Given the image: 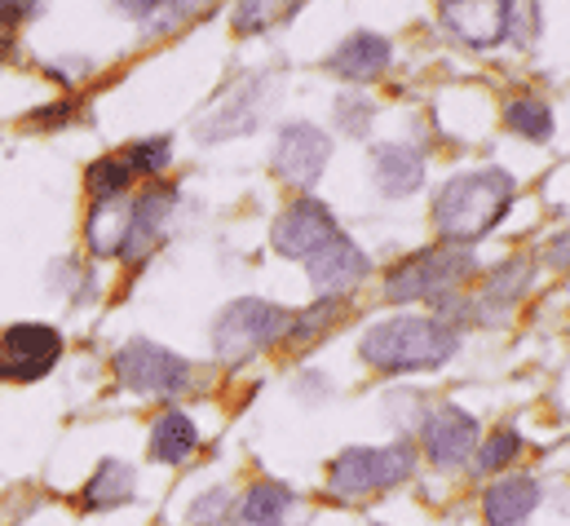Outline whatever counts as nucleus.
I'll list each match as a JSON object with an SVG mask.
<instances>
[{"label": "nucleus", "mask_w": 570, "mask_h": 526, "mask_svg": "<svg viewBox=\"0 0 570 526\" xmlns=\"http://www.w3.org/2000/svg\"><path fill=\"white\" fill-rule=\"evenodd\" d=\"M173 159V142L168 137H146V142H134L129 146V155H125V164L134 168V177H155V173H164V164Z\"/></svg>", "instance_id": "obj_25"}, {"label": "nucleus", "mask_w": 570, "mask_h": 526, "mask_svg": "<svg viewBox=\"0 0 570 526\" xmlns=\"http://www.w3.org/2000/svg\"><path fill=\"white\" fill-rule=\"evenodd\" d=\"M527 283H531V265L527 262H509V265H500L495 274H491V283H487V305L491 301H518L522 292H527Z\"/></svg>", "instance_id": "obj_27"}, {"label": "nucleus", "mask_w": 570, "mask_h": 526, "mask_svg": "<svg viewBox=\"0 0 570 526\" xmlns=\"http://www.w3.org/2000/svg\"><path fill=\"white\" fill-rule=\"evenodd\" d=\"M173 199H177V195L164 186V191H146L142 199L129 208V235H125V244H120V257L142 262L146 253L155 249V240L164 235V217H168Z\"/></svg>", "instance_id": "obj_15"}, {"label": "nucleus", "mask_w": 570, "mask_h": 526, "mask_svg": "<svg viewBox=\"0 0 570 526\" xmlns=\"http://www.w3.org/2000/svg\"><path fill=\"white\" fill-rule=\"evenodd\" d=\"M540 505V483L518 474V478H504V483H491V491L482 496V514L487 526H527L531 514Z\"/></svg>", "instance_id": "obj_14"}, {"label": "nucleus", "mask_w": 570, "mask_h": 526, "mask_svg": "<svg viewBox=\"0 0 570 526\" xmlns=\"http://www.w3.org/2000/svg\"><path fill=\"white\" fill-rule=\"evenodd\" d=\"M358 350L376 372H433L460 350V337L442 319L403 314V319H385L367 328Z\"/></svg>", "instance_id": "obj_2"}, {"label": "nucleus", "mask_w": 570, "mask_h": 526, "mask_svg": "<svg viewBox=\"0 0 570 526\" xmlns=\"http://www.w3.org/2000/svg\"><path fill=\"white\" fill-rule=\"evenodd\" d=\"M226 514H230V491H226V487H213L208 496H199V500H195L190 523H195V526H217Z\"/></svg>", "instance_id": "obj_29"}, {"label": "nucleus", "mask_w": 570, "mask_h": 526, "mask_svg": "<svg viewBox=\"0 0 570 526\" xmlns=\"http://www.w3.org/2000/svg\"><path fill=\"white\" fill-rule=\"evenodd\" d=\"M341 231H336V222H332V213L318 204V199H296V204H287L284 213H279V222H275V249L284 253V257H296V262H309L327 240H336Z\"/></svg>", "instance_id": "obj_9"}, {"label": "nucleus", "mask_w": 570, "mask_h": 526, "mask_svg": "<svg viewBox=\"0 0 570 526\" xmlns=\"http://www.w3.org/2000/svg\"><path fill=\"white\" fill-rule=\"evenodd\" d=\"M129 235V208L120 199H102L94 204V217H89V249L98 257H116L120 244Z\"/></svg>", "instance_id": "obj_21"}, {"label": "nucleus", "mask_w": 570, "mask_h": 526, "mask_svg": "<svg viewBox=\"0 0 570 526\" xmlns=\"http://www.w3.org/2000/svg\"><path fill=\"white\" fill-rule=\"evenodd\" d=\"M513 204V177L500 168L451 177L433 199V222L446 244H473L500 226Z\"/></svg>", "instance_id": "obj_1"}, {"label": "nucleus", "mask_w": 570, "mask_h": 526, "mask_svg": "<svg viewBox=\"0 0 570 526\" xmlns=\"http://www.w3.org/2000/svg\"><path fill=\"white\" fill-rule=\"evenodd\" d=\"M363 279H367V257H363L345 235L327 240V244L309 257V283H314L318 296H345V292L358 288Z\"/></svg>", "instance_id": "obj_12"}, {"label": "nucleus", "mask_w": 570, "mask_h": 526, "mask_svg": "<svg viewBox=\"0 0 570 526\" xmlns=\"http://www.w3.org/2000/svg\"><path fill=\"white\" fill-rule=\"evenodd\" d=\"M292 314L284 305H271L262 296H244V301H230L217 319V332H213V345L226 363H244L253 354H262L266 345H275L287 332Z\"/></svg>", "instance_id": "obj_4"}, {"label": "nucleus", "mask_w": 570, "mask_h": 526, "mask_svg": "<svg viewBox=\"0 0 570 526\" xmlns=\"http://www.w3.org/2000/svg\"><path fill=\"white\" fill-rule=\"evenodd\" d=\"M116 372L120 381L134 390V394H181L186 381H190V368L181 354L155 345V341H129L120 354H116Z\"/></svg>", "instance_id": "obj_7"}, {"label": "nucleus", "mask_w": 570, "mask_h": 526, "mask_svg": "<svg viewBox=\"0 0 570 526\" xmlns=\"http://www.w3.org/2000/svg\"><path fill=\"white\" fill-rule=\"evenodd\" d=\"M287 509H292V491H287L284 483L262 478V483H253V487L244 491L239 518L248 526H279L287 518Z\"/></svg>", "instance_id": "obj_20"}, {"label": "nucleus", "mask_w": 570, "mask_h": 526, "mask_svg": "<svg viewBox=\"0 0 570 526\" xmlns=\"http://www.w3.org/2000/svg\"><path fill=\"white\" fill-rule=\"evenodd\" d=\"M478 270L473 253L460 244L451 249H425L416 257H407L403 265L390 270L385 279V296L390 301H416V296H442L446 288H460L469 274Z\"/></svg>", "instance_id": "obj_5"}, {"label": "nucleus", "mask_w": 570, "mask_h": 526, "mask_svg": "<svg viewBox=\"0 0 570 526\" xmlns=\"http://www.w3.org/2000/svg\"><path fill=\"white\" fill-rule=\"evenodd\" d=\"M89 195H94V204H102V199H125V191L134 186V168L125 164V155H107V159H98V164H89Z\"/></svg>", "instance_id": "obj_22"}, {"label": "nucleus", "mask_w": 570, "mask_h": 526, "mask_svg": "<svg viewBox=\"0 0 570 526\" xmlns=\"http://www.w3.org/2000/svg\"><path fill=\"white\" fill-rule=\"evenodd\" d=\"M257 76L248 80H235L230 94L208 111V120H199V142H222V137H239V133H253L257 129Z\"/></svg>", "instance_id": "obj_13"}, {"label": "nucleus", "mask_w": 570, "mask_h": 526, "mask_svg": "<svg viewBox=\"0 0 570 526\" xmlns=\"http://www.w3.org/2000/svg\"><path fill=\"white\" fill-rule=\"evenodd\" d=\"M336 125L345 133H354V137H363V133L372 129V103H363V98H341V103H336Z\"/></svg>", "instance_id": "obj_30"}, {"label": "nucleus", "mask_w": 570, "mask_h": 526, "mask_svg": "<svg viewBox=\"0 0 570 526\" xmlns=\"http://www.w3.org/2000/svg\"><path fill=\"white\" fill-rule=\"evenodd\" d=\"M327 155H332V142L327 133L314 129V125H287L275 142V173L284 177L287 186H314L327 168Z\"/></svg>", "instance_id": "obj_10"}, {"label": "nucleus", "mask_w": 570, "mask_h": 526, "mask_svg": "<svg viewBox=\"0 0 570 526\" xmlns=\"http://www.w3.org/2000/svg\"><path fill=\"white\" fill-rule=\"evenodd\" d=\"M62 359V337L49 323H13L0 332V381L31 386Z\"/></svg>", "instance_id": "obj_6"}, {"label": "nucleus", "mask_w": 570, "mask_h": 526, "mask_svg": "<svg viewBox=\"0 0 570 526\" xmlns=\"http://www.w3.org/2000/svg\"><path fill=\"white\" fill-rule=\"evenodd\" d=\"M301 4H305V0H239V9H235V31L257 36V31H266V27L292 18Z\"/></svg>", "instance_id": "obj_23"}, {"label": "nucleus", "mask_w": 570, "mask_h": 526, "mask_svg": "<svg viewBox=\"0 0 570 526\" xmlns=\"http://www.w3.org/2000/svg\"><path fill=\"white\" fill-rule=\"evenodd\" d=\"M134 496V469L125 460H102L85 487V509H120Z\"/></svg>", "instance_id": "obj_19"}, {"label": "nucleus", "mask_w": 570, "mask_h": 526, "mask_svg": "<svg viewBox=\"0 0 570 526\" xmlns=\"http://www.w3.org/2000/svg\"><path fill=\"white\" fill-rule=\"evenodd\" d=\"M332 319H341V301H336V296H318V305H314V310H305V314H296L287 328H292V337H296V341H309V337L327 332V323H332Z\"/></svg>", "instance_id": "obj_28"}, {"label": "nucleus", "mask_w": 570, "mask_h": 526, "mask_svg": "<svg viewBox=\"0 0 570 526\" xmlns=\"http://www.w3.org/2000/svg\"><path fill=\"white\" fill-rule=\"evenodd\" d=\"M442 27L473 49H491L504 40L509 18H513V0H442L438 4Z\"/></svg>", "instance_id": "obj_8"}, {"label": "nucleus", "mask_w": 570, "mask_h": 526, "mask_svg": "<svg viewBox=\"0 0 570 526\" xmlns=\"http://www.w3.org/2000/svg\"><path fill=\"white\" fill-rule=\"evenodd\" d=\"M416 465V451L407 442H390V447H350L332 460L327 469V487L332 496L341 500H354V496H372V491H385L394 483H403Z\"/></svg>", "instance_id": "obj_3"}, {"label": "nucleus", "mask_w": 570, "mask_h": 526, "mask_svg": "<svg viewBox=\"0 0 570 526\" xmlns=\"http://www.w3.org/2000/svg\"><path fill=\"white\" fill-rule=\"evenodd\" d=\"M473 447H478V420L469 411L446 402V407H438L425 420V451L438 469L464 465L473 456Z\"/></svg>", "instance_id": "obj_11"}, {"label": "nucleus", "mask_w": 570, "mask_h": 526, "mask_svg": "<svg viewBox=\"0 0 570 526\" xmlns=\"http://www.w3.org/2000/svg\"><path fill=\"white\" fill-rule=\"evenodd\" d=\"M116 4H120L129 18H150V13H155L164 0H116Z\"/></svg>", "instance_id": "obj_31"}, {"label": "nucleus", "mask_w": 570, "mask_h": 526, "mask_svg": "<svg viewBox=\"0 0 570 526\" xmlns=\"http://www.w3.org/2000/svg\"><path fill=\"white\" fill-rule=\"evenodd\" d=\"M504 120H509V129L522 133V137H531V142H544V137L553 133V116H549V107H544V103H535V98H518V103H509Z\"/></svg>", "instance_id": "obj_24"}, {"label": "nucleus", "mask_w": 570, "mask_h": 526, "mask_svg": "<svg viewBox=\"0 0 570 526\" xmlns=\"http://www.w3.org/2000/svg\"><path fill=\"white\" fill-rule=\"evenodd\" d=\"M372 168H376V186H381L390 199H403V195H412V191L425 182V164H421V155L407 150V146H376Z\"/></svg>", "instance_id": "obj_17"}, {"label": "nucleus", "mask_w": 570, "mask_h": 526, "mask_svg": "<svg viewBox=\"0 0 570 526\" xmlns=\"http://www.w3.org/2000/svg\"><path fill=\"white\" fill-rule=\"evenodd\" d=\"M518 456H522V438H518L513 429H495V434L482 442V451H478V469H482V474H495V469L513 465Z\"/></svg>", "instance_id": "obj_26"}, {"label": "nucleus", "mask_w": 570, "mask_h": 526, "mask_svg": "<svg viewBox=\"0 0 570 526\" xmlns=\"http://www.w3.org/2000/svg\"><path fill=\"white\" fill-rule=\"evenodd\" d=\"M199 447V429L186 411H164L150 429V456L164 465H181L190 451Z\"/></svg>", "instance_id": "obj_18"}, {"label": "nucleus", "mask_w": 570, "mask_h": 526, "mask_svg": "<svg viewBox=\"0 0 570 526\" xmlns=\"http://www.w3.org/2000/svg\"><path fill=\"white\" fill-rule=\"evenodd\" d=\"M71 111H76V103L49 107V111H40V116H36V125H62V120H71Z\"/></svg>", "instance_id": "obj_32"}, {"label": "nucleus", "mask_w": 570, "mask_h": 526, "mask_svg": "<svg viewBox=\"0 0 570 526\" xmlns=\"http://www.w3.org/2000/svg\"><path fill=\"white\" fill-rule=\"evenodd\" d=\"M553 262H567V235H562V240H553Z\"/></svg>", "instance_id": "obj_33"}, {"label": "nucleus", "mask_w": 570, "mask_h": 526, "mask_svg": "<svg viewBox=\"0 0 570 526\" xmlns=\"http://www.w3.org/2000/svg\"><path fill=\"white\" fill-rule=\"evenodd\" d=\"M390 58H394V49H390V40L385 36H372V31H358V36H350L336 53H332V71L341 76V80H376L385 67H390Z\"/></svg>", "instance_id": "obj_16"}]
</instances>
